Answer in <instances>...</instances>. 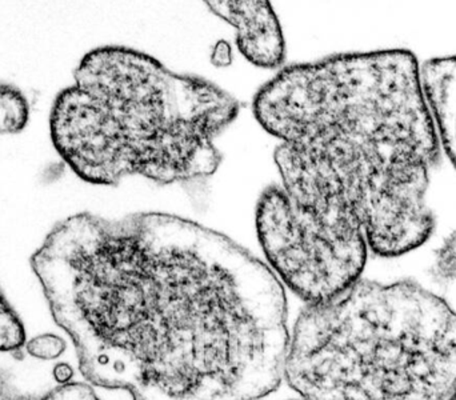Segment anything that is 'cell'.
<instances>
[{"label":"cell","instance_id":"cell-11","mask_svg":"<svg viewBox=\"0 0 456 400\" xmlns=\"http://www.w3.org/2000/svg\"><path fill=\"white\" fill-rule=\"evenodd\" d=\"M24 347H26L27 353L34 358L53 361V359H58L64 353L66 343L58 335L45 334L32 338Z\"/></svg>","mask_w":456,"mask_h":400},{"label":"cell","instance_id":"cell-3","mask_svg":"<svg viewBox=\"0 0 456 400\" xmlns=\"http://www.w3.org/2000/svg\"><path fill=\"white\" fill-rule=\"evenodd\" d=\"M74 80L53 102L50 131L56 151L82 181L118 186L143 176L173 184L218 170L216 138L240 104L210 80L178 74L123 45L86 53Z\"/></svg>","mask_w":456,"mask_h":400},{"label":"cell","instance_id":"cell-7","mask_svg":"<svg viewBox=\"0 0 456 400\" xmlns=\"http://www.w3.org/2000/svg\"><path fill=\"white\" fill-rule=\"evenodd\" d=\"M420 74L438 138L456 167V56L433 59Z\"/></svg>","mask_w":456,"mask_h":400},{"label":"cell","instance_id":"cell-14","mask_svg":"<svg viewBox=\"0 0 456 400\" xmlns=\"http://www.w3.org/2000/svg\"><path fill=\"white\" fill-rule=\"evenodd\" d=\"M450 400H456V390L454 391V394H452V398Z\"/></svg>","mask_w":456,"mask_h":400},{"label":"cell","instance_id":"cell-6","mask_svg":"<svg viewBox=\"0 0 456 400\" xmlns=\"http://www.w3.org/2000/svg\"><path fill=\"white\" fill-rule=\"evenodd\" d=\"M208 10L236 29L241 55L265 69H278L286 61V42L270 2H208Z\"/></svg>","mask_w":456,"mask_h":400},{"label":"cell","instance_id":"cell-15","mask_svg":"<svg viewBox=\"0 0 456 400\" xmlns=\"http://www.w3.org/2000/svg\"><path fill=\"white\" fill-rule=\"evenodd\" d=\"M287 400H305V399L299 398V399H287Z\"/></svg>","mask_w":456,"mask_h":400},{"label":"cell","instance_id":"cell-9","mask_svg":"<svg viewBox=\"0 0 456 400\" xmlns=\"http://www.w3.org/2000/svg\"><path fill=\"white\" fill-rule=\"evenodd\" d=\"M26 346V331L18 314L0 290V351L21 355Z\"/></svg>","mask_w":456,"mask_h":400},{"label":"cell","instance_id":"cell-5","mask_svg":"<svg viewBox=\"0 0 456 400\" xmlns=\"http://www.w3.org/2000/svg\"><path fill=\"white\" fill-rule=\"evenodd\" d=\"M281 186L256 206L257 239L268 267L303 302L322 305L361 279L366 236L355 209L331 176L299 147L273 154Z\"/></svg>","mask_w":456,"mask_h":400},{"label":"cell","instance_id":"cell-12","mask_svg":"<svg viewBox=\"0 0 456 400\" xmlns=\"http://www.w3.org/2000/svg\"><path fill=\"white\" fill-rule=\"evenodd\" d=\"M19 400H101L85 383H67L40 396H21Z\"/></svg>","mask_w":456,"mask_h":400},{"label":"cell","instance_id":"cell-4","mask_svg":"<svg viewBox=\"0 0 456 400\" xmlns=\"http://www.w3.org/2000/svg\"><path fill=\"white\" fill-rule=\"evenodd\" d=\"M284 380L305 400H450L456 313L414 282L359 279L303 308Z\"/></svg>","mask_w":456,"mask_h":400},{"label":"cell","instance_id":"cell-13","mask_svg":"<svg viewBox=\"0 0 456 400\" xmlns=\"http://www.w3.org/2000/svg\"><path fill=\"white\" fill-rule=\"evenodd\" d=\"M21 396L7 374L0 371V400H19Z\"/></svg>","mask_w":456,"mask_h":400},{"label":"cell","instance_id":"cell-10","mask_svg":"<svg viewBox=\"0 0 456 400\" xmlns=\"http://www.w3.org/2000/svg\"><path fill=\"white\" fill-rule=\"evenodd\" d=\"M431 273L441 283L456 282V231L444 239L436 251Z\"/></svg>","mask_w":456,"mask_h":400},{"label":"cell","instance_id":"cell-2","mask_svg":"<svg viewBox=\"0 0 456 400\" xmlns=\"http://www.w3.org/2000/svg\"><path fill=\"white\" fill-rule=\"evenodd\" d=\"M410 51L339 53L284 67L254 99L259 125L313 155L355 209L367 246L395 257L434 230L426 201L436 122Z\"/></svg>","mask_w":456,"mask_h":400},{"label":"cell","instance_id":"cell-8","mask_svg":"<svg viewBox=\"0 0 456 400\" xmlns=\"http://www.w3.org/2000/svg\"><path fill=\"white\" fill-rule=\"evenodd\" d=\"M29 103L23 91L0 82V135H16L28 125Z\"/></svg>","mask_w":456,"mask_h":400},{"label":"cell","instance_id":"cell-1","mask_svg":"<svg viewBox=\"0 0 456 400\" xmlns=\"http://www.w3.org/2000/svg\"><path fill=\"white\" fill-rule=\"evenodd\" d=\"M31 267L91 385L134 400H259L284 380V286L218 231L80 212L53 225Z\"/></svg>","mask_w":456,"mask_h":400}]
</instances>
